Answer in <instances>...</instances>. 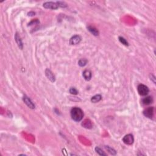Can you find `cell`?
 <instances>
[{"mask_svg": "<svg viewBox=\"0 0 156 156\" xmlns=\"http://www.w3.org/2000/svg\"><path fill=\"white\" fill-rule=\"evenodd\" d=\"M119 40H120V42L121 43L125 45V46H128L129 45L128 42L126 41V39H124V38L122 37H119Z\"/></svg>", "mask_w": 156, "mask_h": 156, "instance_id": "18", "label": "cell"}, {"mask_svg": "<svg viewBox=\"0 0 156 156\" xmlns=\"http://www.w3.org/2000/svg\"><path fill=\"white\" fill-rule=\"evenodd\" d=\"M82 125L83 127H84L85 128L87 129H91L92 127V123H91V121L88 120H84L83 122L82 123Z\"/></svg>", "mask_w": 156, "mask_h": 156, "instance_id": "14", "label": "cell"}, {"mask_svg": "<svg viewBox=\"0 0 156 156\" xmlns=\"http://www.w3.org/2000/svg\"><path fill=\"white\" fill-rule=\"evenodd\" d=\"M87 29H88V31H89L91 34L95 35V36H97V35H99V31H98V29H97L96 28H94V27L88 26L87 27Z\"/></svg>", "mask_w": 156, "mask_h": 156, "instance_id": "11", "label": "cell"}, {"mask_svg": "<svg viewBox=\"0 0 156 156\" xmlns=\"http://www.w3.org/2000/svg\"><path fill=\"white\" fill-rule=\"evenodd\" d=\"M45 74H46L48 79H50L52 82H54L56 81V78H55L54 75L53 73H52V72H51L50 70L46 69V70H45Z\"/></svg>", "mask_w": 156, "mask_h": 156, "instance_id": "8", "label": "cell"}, {"mask_svg": "<svg viewBox=\"0 0 156 156\" xmlns=\"http://www.w3.org/2000/svg\"><path fill=\"white\" fill-rule=\"evenodd\" d=\"M70 93L72 94H77L78 93V91L76 88H75L74 87H72L70 89Z\"/></svg>", "mask_w": 156, "mask_h": 156, "instance_id": "19", "label": "cell"}, {"mask_svg": "<svg viewBox=\"0 0 156 156\" xmlns=\"http://www.w3.org/2000/svg\"><path fill=\"white\" fill-rule=\"evenodd\" d=\"M153 101V97L151 96H147L143 99L142 100V103L144 105H149V104H151Z\"/></svg>", "mask_w": 156, "mask_h": 156, "instance_id": "12", "label": "cell"}, {"mask_svg": "<svg viewBox=\"0 0 156 156\" xmlns=\"http://www.w3.org/2000/svg\"><path fill=\"white\" fill-rule=\"evenodd\" d=\"M88 61H87L86 59H80L78 62V65L80 67H84L87 65Z\"/></svg>", "mask_w": 156, "mask_h": 156, "instance_id": "15", "label": "cell"}, {"mask_svg": "<svg viewBox=\"0 0 156 156\" xmlns=\"http://www.w3.org/2000/svg\"><path fill=\"white\" fill-rule=\"evenodd\" d=\"M143 115L148 118H153V116H154V107H150L146 108L143 111Z\"/></svg>", "mask_w": 156, "mask_h": 156, "instance_id": "5", "label": "cell"}, {"mask_svg": "<svg viewBox=\"0 0 156 156\" xmlns=\"http://www.w3.org/2000/svg\"><path fill=\"white\" fill-rule=\"evenodd\" d=\"M15 40L16 43H17V45H18V47H19L21 50H22L23 48V42H22L21 39L20 38V36L19 34L17 32L16 33L15 35Z\"/></svg>", "mask_w": 156, "mask_h": 156, "instance_id": "9", "label": "cell"}, {"mask_svg": "<svg viewBox=\"0 0 156 156\" xmlns=\"http://www.w3.org/2000/svg\"><path fill=\"white\" fill-rule=\"evenodd\" d=\"M82 76H83V78L86 80V81H90L92 78V72L90 70H86L82 73Z\"/></svg>", "mask_w": 156, "mask_h": 156, "instance_id": "10", "label": "cell"}, {"mask_svg": "<svg viewBox=\"0 0 156 156\" xmlns=\"http://www.w3.org/2000/svg\"><path fill=\"white\" fill-rule=\"evenodd\" d=\"M123 142L124 143L127 145H131L133 144L134 142V136L132 134H127L126 135L125 137L123 138Z\"/></svg>", "mask_w": 156, "mask_h": 156, "instance_id": "3", "label": "cell"}, {"mask_svg": "<svg viewBox=\"0 0 156 156\" xmlns=\"http://www.w3.org/2000/svg\"><path fill=\"white\" fill-rule=\"evenodd\" d=\"M81 41V37L79 36V35H74L73 37H72V38L70 40L69 42L70 44L72 45H78V44Z\"/></svg>", "mask_w": 156, "mask_h": 156, "instance_id": "6", "label": "cell"}, {"mask_svg": "<svg viewBox=\"0 0 156 156\" xmlns=\"http://www.w3.org/2000/svg\"><path fill=\"white\" fill-rule=\"evenodd\" d=\"M43 7L45 9H52L56 10L59 8L58 4L56 2H46L43 3Z\"/></svg>", "mask_w": 156, "mask_h": 156, "instance_id": "4", "label": "cell"}, {"mask_svg": "<svg viewBox=\"0 0 156 156\" xmlns=\"http://www.w3.org/2000/svg\"><path fill=\"white\" fill-rule=\"evenodd\" d=\"M105 148L107 149V151L109 152L110 154H112V155H116V151H115V149H113V148H112L111 147L108 146H105Z\"/></svg>", "mask_w": 156, "mask_h": 156, "instance_id": "16", "label": "cell"}, {"mask_svg": "<svg viewBox=\"0 0 156 156\" xmlns=\"http://www.w3.org/2000/svg\"><path fill=\"white\" fill-rule=\"evenodd\" d=\"M23 101L24 102V103H25V104H26V105H28L29 108L32 109L35 108V105H34V104L32 103V101L31 100V99H29L28 96H24L23 98Z\"/></svg>", "mask_w": 156, "mask_h": 156, "instance_id": "7", "label": "cell"}, {"mask_svg": "<svg viewBox=\"0 0 156 156\" xmlns=\"http://www.w3.org/2000/svg\"><path fill=\"white\" fill-rule=\"evenodd\" d=\"M28 16H30V17H31V16H34L35 15V13L33 12H29V13H28Z\"/></svg>", "mask_w": 156, "mask_h": 156, "instance_id": "21", "label": "cell"}, {"mask_svg": "<svg viewBox=\"0 0 156 156\" xmlns=\"http://www.w3.org/2000/svg\"><path fill=\"white\" fill-rule=\"evenodd\" d=\"M72 118L75 121H80L82 120L83 116V112L82 109L79 107H73L71 110Z\"/></svg>", "mask_w": 156, "mask_h": 156, "instance_id": "1", "label": "cell"}, {"mask_svg": "<svg viewBox=\"0 0 156 156\" xmlns=\"http://www.w3.org/2000/svg\"><path fill=\"white\" fill-rule=\"evenodd\" d=\"M151 79H153V82H154V83H156V78L153 74H151Z\"/></svg>", "mask_w": 156, "mask_h": 156, "instance_id": "22", "label": "cell"}, {"mask_svg": "<svg viewBox=\"0 0 156 156\" xmlns=\"http://www.w3.org/2000/svg\"><path fill=\"white\" fill-rule=\"evenodd\" d=\"M57 3L58 4L59 7H66L67 6V4L65 3L64 2H61V1H57Z\"/></svg>", "mask_w": 156, "mask_h": 156, "instance_id": "20", "label": "cell"}, {"mask_svg": "<svg viewBox=\"0 0 156 156\" xmlns=\"http://www.w3.org/2000/svg\"><path fill=\"white\" fill-rule=\"evenodd\" d=\"M137 90H138L139 94L142 96H146L148 94L149 92V90L147 86L143 84H140L137 87Z\"/></svg>", "mask_w": 156, "mask_h": 156, "instance_id": "2", "label": "cell"}, {"mask_svg": "<svg viewBox=\"0 0 156 156\" xmlns=\"http://www.w3.org/2000/svg\"><path fill=\"white\" fill-rule=\"evenodd\" d=\"M95 151L96 152V153H98V154L100 156H107V154H105L101 148H98V147H96Z\"/></svg>", "mask_w": 156, "mask_h": 156, "instance_id": "17", "label": "cell"}, {"mask_svg": "<svg viewBox=\"0 0 156 156\" xmlns=\"http://www.w3.org/2000/svg\"><path fill=\"white\" fill-rule=\"evenodd\" d=\"M102 99V96L101 94H96L94 96L91 98V101L93 103H96L100 101Z\"/></svg>", "mask_w": 156, "mask_h": 156, "instance_id": "13", "label": "cell"}]
</instances>
